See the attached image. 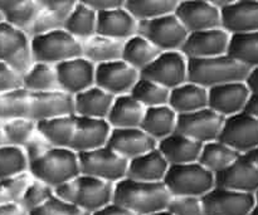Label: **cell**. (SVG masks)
Wrapping results in <instances>:
<instances>
[{
    "label": "cell",
    "mask_w": 258,
    "mask_h": 215,
    "mask_svg": "<svg viewBox=\"0 0 258 215\" xmlns=\"http://www.w3.org/2000/svg\"><path fill=\"white\" fill-rule=\"evenodd\" d=\"M169 168L170 165L163 154L155 149L128 161L126 179L143 183H163Z\"/></svg>",
    "instance_id": "cell-26"
},
{
    "label": "cell",
    "mask_w": 258,
    "mask_h": 215,
    "mask_svg": "<svg viewBox=\"0 0 258 215\" xmlns=\"http://www.w3.org/2000/svg\"><path fill=\"white\" fill-rule=\"evenodd\" d=\"M111 132L112 127L107 120L76 116V131L70 149L75 153L82 154L105 148Z\"/></svg>",
    "instance_id": "cell-23"
},
{
    "label": "cell",
    "mask_w": 258,
    "mask_h": 215,
    "mask_svg": "<svg viewBox=\"0 0 258 215\" xmlns=\"http://www.w3.org/2000/svg\"><path fill=\"white\" fill-rule=\"evenodd\" d=\"M224 120L226 118L209 107L204 108L188 115L178 116L175 132L206 145L212 141L218 140L223 128Z\"/></svg>",
    "instance_id": "cell-12"
},
{
    "label": "cell",
    "mask_w": 258,
    "mask_h": 215,
    "mask_svg": "<svg viewBox=\"0 0 258 215\" xmlns=\"http://www.w3.org/2000/svg\"><path fill=\"white\" fill-rule=\"evenodd\" d=\"M221 13L222 28L231 35L258 32V0H232Z\"/></svg>",
    "instance_id": "cell-21"
},
{
    "label": "cell",
    "mask_w": 258,
    "mask_h": 215,
    "mask_svg": "<svg viewBox=\"0 0 258 215\" xmlns=\"http://www.w3.org/2000/svg\"><path fill=\"white\" fill-rule=\"evenodd\" d=\"M40 9L39 0H0L4 22L28 34Z\"/></svg>",
    "instance_id": "cell-33"
},
{
    "label": "cell",
    "mask_w": 258,
    "mask_h": 215,
    "mask_svg": "<svg viewBox=\"0 0 258 215\" xmlns=\"http://www.w3.org/2000/svg\"><path fill=\"white\" fill-rule=\"evenodd\" d=\"M29 215H91L87 211L77 208L73 204L58 198L57 195L53 196L48 203L40 208L35 209L34 211L29 213Z\"/></svg>",
    "instance_id": "cell-48"
},
{
    "label": "cell",
    "mask_w": 258,
    "mask_h": 215,
    "mask_svg": "<svg viewBox=\"0 0 258 215\" xmlns=\"http://www.w3.org/2000/svg\"><path fill=\"white\" fill-rule=\"evenodd\" d=\"M81 174L116 184L126 179L128 160L108 146L78 154Z\"/></svg>",
    "instance_id": "cell-7"
},
{
    "label": "cell",
    "mask_w": 258,
    "mask_h": 215,
    "mask_svg": "<svg viewBox=\"0 0 258 215\" xmlns=\"http://www.w3.org/2000/svg\"><path fill=\"white\" fill-rule=\"evenodd\" d=\"M178 0H126L125 9L139 23L174 14Z\"/></svg>",
    "instance_id": "cell-39"
},
{
    "label": "cell",
    "mask_w": 258,
    "mask_h": 215,
    "mask_svg": "<svg viewBox=\"0 0 258 215\" xmlns=\"http://www.w3.org/2000/svg\"><path fill=\"white\" fill-rule=\"evenodd\" d=\"M163 183L171 196L203 198L216 188L214 174L199 163L171 165Z\"/></svg>",
    "instance_id": "cell-5"
},
{
    "label": "cell",
    "mask_w": 258,
    "mask_h": 215,
    "mask_svg": "<svg viewBox=\"0 0 258 215\" xmlns=\"http://www.w3.org/2000/svg\"><path fill=\"white\" fill-rule=\"evenodd\" d=\"M0 63H5L20 76L34 64L29 35L5 22L0 23Z\"/></svg>",
    "instance_id": "cell-8"
},
{
    "label": "cell",
    "mask_w": 258,
    "mask_h": 215,
    "mask_svg": "<svg viewBox=\"0 0 258 215\" xmlns=\"http://www.w3.org/2000/svg\"><path fill=\"white\" fill-rule=\"evenodd\" d=\"M158 141L143 128H112L107 146L115 153L131 161L144 154L158 149Z\"/></svg>",
    "instance_id": "cell-22"
},
{
    "label": "cell",
    "mask_w": 258,
    "mask_h": 215,
    "mask_svg": "<svg viewBox=\"0 0 258 215\" xmlns=\"http://www.w3.org/2000/svg\"><path fill=\"white\" fill-rule=\"evenodd\" d=\"M216 188L256 194L258 191V168L247 155H241L231 166L214 175Z\"/></svg>",
    "instance_id": "cell-18"
},
{
    "label": "cell",
    "mask_w": 258,
    "mask_h": 215,
    "mask_svg": "<svg viewBox=\"0 0 258 215\" xmlns=\"http://www.w3.org/2000/svg\"><path fill=\"white\" fill-rule=\"evenodd\" d=\"M115 97L97 86L75 96V115L80 117L107 120Z\"/></svg>",
    "instance_id": "cell-28"
},
{
    "label": "cell",
    "mask_w": 258,
    "mask_h": 215,
    "mask_svg": "<svg viewBox=\"0 0 258 215\" xmlns=\"http://www.w3.org/2000/svg\"><path fill=\"white\" fill-rule=\"evenodd\" d=\"M160 54L161 50L159 48L143 35L138 34L126 40L123 44L122 60L141 73Z\"/></svg>",
    "instance_id": "cell-36"
},
{
    "label": "cell",
    "mask_w": 258,
    "mask_h": 215,
    "mask_svg": "<svg viewBox=\"0 0 258 215\" xmlns=\"http://www.w3.org/2000/svg\"><path fill=\"white\" fill-rule=\"evenodd\" d=\"M208 91V107L224 118L243 112L251 96V90L246 82L227 83Z\"/></svg>",
    "instance_id": "cell-20"
},
{
    "label": "cell",
    "mask_w": 258,
    "mask_h": 215,
    "mask_svg": "<svg viewBox=\"0 0 258 215\" xmlns=\"http://www.w3.org/2000/svg\"><path fill=\"white\" fill-rule=\"evenodd\" d=\"M208 102L209 91L189 81L170 91L169 106L178 113V116L208 108Z\"/></svg>",
    "instance_id": "cell-29"
},
{
    "label": "cell",
    "mask_w": 258,
    "mask_h": 215,
    "mask_svg": "<svg viewBox=\"0 0 258 215\" xmlns=\"http://www.w3.org/2000/svg\"><path fill=\"white\" fill-rule=\"evenodd\" d=\"M30 47L34 63L57 65L66 60L82 57V43L66 32L53 30L30 38Z\"/></svg>",
    "instance_id": "cell-6"
},
{
    "label": "cell",
    "mask_w": 258,
    "mask_h": 215,
    "mask_svg": "<svg viewBox=\"0 0 258 215\" xmlns=\"http://www.w3.org/2000/svg\"><path fill=\"white\" fill-rule=\"evenodd\" d=\"M81 43H82V57L92 62L95 65L122 59L125 42L96 34Z\"/></svg>",
    "instance_id": "cell-32"
},
{
    "label": "cell",
    "mask_w": 258,
    "mask_h": 215,
    "mask_svg": "<svg viewBox=\"0 0 258 215\" xmlns=\"http://www.w3.org/2000/svg\"><path fill=\"white\" fill-rule=\"evenodd\" d=\"M228 54L251 69L258 68V32L232 35Z\"/></svg>",
    "instance_id": "cell-43"
},
{
    "label": "cell",
    "mask_w": 258,
    "mask_h": 215,
    "mask_svg": "<svg viewBox=\"0 0 258 215\" xmlns=\"http://www.w3.org/2000/svg\"><path fill=\"white\" fill-rule=\"evenodd\" d=\"M151 215H173L171 213H169L168 210H163V211H158L155 214H151Z\"/></svg>",
    "instance_id": "cell-57"
},
{
    "label": "cell",
    "mask_w": 258,
    "mask_h": 215,
    "mask_svg": "<svg viewBox=\"0 0 258 215\" xmlns=\"http://www.w3.org/2000/svg\"><path fill=\"white\" fill-rule=\"evenodd\" d=\"M75 115V97L63 91L30 93L29 118L40 121Z\"/></svg>",
    "instance_id": "cell-19"
},
{
    "label": "cell",
    "mask_w": 258,
    "mask_h": 215,
    "mask_svg": "<svg viewBox=\"0 0 258 215\" xmlns=\"http://www.w3.org/2000/svg\"><path fill=\"white\" fill-rule=\"evenodd\" d=\"M139 22L125 9V5L118 9L97 14V33L102 37L126 42L138 35Z\"/></svg>",
    "instance_id": "cell-25"
},
{
    "label": "cell",
    "mask_w": 258,
    "mask_h": 215,
    "mask_svg": "<svg viewBox=\"0 0 258 215\" xmlns=\"http://www.w3.org/2000/svg\"><path fill=\"white\" fill-rule=\"evenodd\" d=\"M138 34L150 40L161 52H175L181 50L189 33L174 13L139 23Z\"/></svg>",
    "instance_id": "cell-9"
},
{
    "label": "cell",
    "mask_w": 258,
    "mask_h": 215,
    "mask_svg": "<svg viewBox=\"0 0 258 215\" xmlns=\"http://www.w3.org/2000/svg\"><path fill=\"white\" fill-rule=\"evenodd\" d=\"M39 13L28 32L30 38L63 29L66 20L76 5L73 0H39Z\"/></svg>",
    "instance_id": "cell-24"
},
{
    "label": "cell",
    "mask_w": 258,
    "mask_h": 215,
    "mask_svg": "<svg viewBox=\"0 0 258 215\" xmlns=\"http://www.w3.org/2000/svg\"><path fill=\"white\" fill-rule=\"evenodd\" d=\"M23 88V76L5 63H0V93Z\"/></svg>",
    "instance_id": "cell-49"
},
{
    "label": "cell",
    "mask_w": 258,
    "mask_h": 215,
    "mask_svg": "<svg viewBox=\"0 0 258 215\" xmlns=\"http://www.w3.org/2000/svg\"><path fill=\"white\" fill-rule=\"evenodd\" d=\"M86 4L95 10L96 13H105L110 10L118 9L125 5V2L122 0H86Z\"/></svg>",
    "instance_id": "cell-50"
},
{
    "label": "cell",
    "mask_w": 258,
    "mask_h": 215,
    "mask_svg": "<svg viewBox=\"0 0 258 215\" xmlns=\"http://www.w3.org/2000/svg\"><path fill=\"white\" fill-rule=\"evenodd\" d=\"M28 173L33 179L57 189L81 175L78 154L71 149L50 146L28 159Z\"/></svg>",
    "instance_id": "cell-1"
},
{
    "label": "cell",
    "mask_w": 258,
    "mask_h": 215,
    "mask_svg": "<svg viewBox=\"0 0 258 215\" xmlns=\"http://www.w3.org/2000/svg\"><path fill=\"white\" fill-rule=\"evenodd\" d=\"M23 88L30 93H42L60 91L55 65L34 63L23 76Z\"/></svg>",
    "instance_id": "cell-38"
},
{
    "label": "cell",
    "mask_w": 258,
    "mask_h": 215,
    "mask_svg": "<svg viewBox=\"0 0 258 215\" xmlns=\"http://www.w3.org/2000/svg\"><path fill=\"white\" fill-rule=\"evenodd\" d=\"M63 29L76 39L83 42L97 33V13L91 9L85 2H76Z\"/></svg>",
    "instance_id": "cell-35"
},
{
    "label": "cell",
    "mask_w": 258,
    "mask_h": 215,
    "mask_svg": "<svg viewBox=\"0 0 258 215\" xmlns=\"http://www.w3.org/2000/svg\"><path fill=\"white\" fill-rule=\"evenodd\" d=\"M239 156L241 154L234 151L222 141L216 140L203 146L198 163L216 175L231 166Z\"/></svg>",
    "instance_id": "cell-37"
},
{
    "label": "cell",
    "mask_w": 258,
    "mask_h": 215,
    "mask_svg": "<svg viewBox=\"0 0 258 215\" xmlns=\"http://www.w3.org/2000/svg\"><path fill=\"white\" fill-rule=\"evenodd\" d=\"M92 215H138V214L133 213L131 210L118 205V204L111 203L108 204V205H106L105 208L100 209L98 211L93 213Z\"/></svg>",
    "instance_id": "cell-51"
},
{
    "label": "cell",
    "mask_w": 258,
    "mask_h": 215,
    "mask_svg": "<svg viewBox=\"0 0 258 215\" xmlns=\"http://www.w3.org/2000/svg\"><path fill=\"white\" fill-rule=\"evenodd\" d=\"M60 91L77 96L95 86L96 65L85 57L73 58L55 65Z\"/></svg>",
    "instance_id": "cell-17"
},
{
    "label": "cell",
    "mask_w": 258,
    "mask_h": 215,
    "mask_svg": "<svg viewBox=\"0 0 258 215\" xmlns=\"http://www.w3.org/2000/svg\"><path fill=\"white\" fill-rule=\"evenodd\" d=\"M178 113L169 105L146 108L141 127L149 136L159 141L169 137L176 131Z\"/></svg>",
    "instance_id": "cell-31"
},
{
    "label": "cell",
    "mask_w": 258,
    "mask_h": 215,
    "mask_svg": "<svg viewBox=\"0 0 258 215\" xmlns=\"http://www.w3.org/2000/svg\"><path fill=\"white\" fill-rule=\"evenodd\" d=\"M218 140L241 155H247L258 148V120L244 111L226 118Z\"/></svg>",
    "instance_id": "cell-11"
},
{
    "label": "cell",
    "mask_w": 258,
    "mask_h": 215,
    "mask_svg": "<svg viewBox=\"0 0 258 215\" xmlns=\"http://www.w3.org/2000/svg\"><path fill=\"white\" fill-rule=\"evenodd\" d=\"M33 178L29 173L0 180V205L20 204Z\"/></svg>",
    "instance_id": "cell-45"
},
{
    "label": "cell",
    "mask_w": 258,
    "mask_h": 215,
    "mask_svg": "<svg viewBox=\"0 0 258 215\" xmlns=\"http://www.w3.org/2000/svg\"><path fill=\"white\" fill-rule=\"evenodd\" d=\"M251 92H258V68H253L246 81Z\"/></svg>",
    "instance_id": "cell-54"
},
{
    "label": "cell",
    "mask_w": 258,
    "mask_h": 215,
    "mask_svg": "<svg viewBox=\"0 0 258 215\" xmlns=\"http://www.w3.org/2000/svg\"><path fill=\"white\" fill-rule=\"evenodd\" d=\"M203 146V144L178 132H174L158 144L159 151L170 166L198 163Z\"/></svg>",
    "instance_id": "cell-27"
},
{
    "label": "cell",
    "mask_w": 258,
    "mask_h": 215,
    "mask_svg": "<svg viewBox=\"0 0 258 215\" xmlns=\"http://www.w3.org/2000/svg\"><path fill=\"white\" fill-rule=\"evenodd\" d=\"M0 215H29L20 204H8L0 205Z\"/></svg>",
    "instance_id": "cell-52"
},
{
    "label": "cell",
    "mask_w": 258,
    "mask_h": 215,
    "mask_svg": "<svg viewBox=\"0 0 258 215\" xmlns=\"http://www.w3.org/2000/svg\"><path fill=\"white\" fill-rule=\"evenodd\" d=\"M140 76L171 91L188 82V58L180 50L161 52Z\"/></svg>",
    "instance_id": "cell-10"
},
{
    "label": "cell",
    "mask_w": 258,
    "mask_h": 215,
    "mask_svg": "<svg viewBox=\"0 0 258 215\" xmlns=\"http://www.w3.org/2000/svg\"><path fill=\"white\" fill-rule=\"evenodd\" d=\"M29 161L24 149L0 146V180L28 173Z\"/></svg>",
    "instance_id": "cell-44"
},
{
    "label": "cell",
    "mask_w": 258,
    "mask_h": 215,
    "mask_svg": "<svg viewBox=\"0 0 258 215\" xmlns=\"http://www.w3.org/2000/svg\"><path fill=\"white\" fill-rule=\"evenodd\" d=\"M171 195L164 183H143L123 179L115 184L112 203L138 215H151L166 210Z\"/></svg>",
    "instance_id": "cell-2"
},
{
    "label": "cell",
    "mask_w": 258,
    "mask_h": 215,
    "mask_svg": "<svg viewBox=\"0 0 258 215\" xmlns=\"http://www.w3.org/2000/svg\"><path fill=\"white\" fill-rule=\"evenodd\" d=\"M251 70V68L229 54L188 59V81L207 90L227 83L246 82Z\"/></svg>",
    "instance_id": "cell-3"
},
{
    "label": "cell",
    "mask_w": 258,
    "mask_h": 215,
    "mask_svg": "<svg viewBox=\"0 0 258 215\" xmlns=\"http://www.w3.org/2000/svg\"><path fill=\"white\" fill-rule=\"evenodd\" d=\"M166 210L173 215H204L202 198L171 196Z\"/></svg>",
    "instance_id": "cell-47"
},
{
    "label": "cell",
    "mask_w": 258,
    "mask_h": 215,
    "mask_svg": "<svg viewBox=\"0 0 258 215\" xmlns=\"http://www.w3.org/2000/svg\"><path fill=\"white\" fill-rule=\"evenodd\" d=\"M248 215H258V205L254 206V208L252 209V211H251V213H249Z\"/></svg>",
    "instance_id": "cell-58"
},
{
    "label": "cell",
    "mask_w": 258,
    "mask_h": 215,
    "mask_svg": "<svg viewBox=\"0 0 258 215\" xmlns=\"http://www.w3.org/2000/svg\"><path fill=\"white\" fill-rule=\"evenodd\" d=\"M146 108L131 95L115 97L108 113L107 122L112 128H139L141 127Z\"/></svg>",
    "instance_id": "cell-30"
},
{
    "label": "cell",
    "mask_w": 258,
    "mask_h": 215,
    "mask_svg": "<svg viewBox=\"0 0 258 215\" xmlns=\"http://www.w3.org/2000/svg\"><path fill=\"white\" fill-rule=\"evenodd\" d=\"M130 95L145 108L166 106L170 100V90L143 77H140Z\"/></svg>",
    "instance_id": "cell-42"
},
{
    "label": "cell",
    "mask_w": 258,
    "mask_h": 215,
    "mask_svg": "<svg viewBox=\"0 0 258 215\" xmlns=\"http://www.w3.org/2000/svg\"><path fill=\"white\" fill-rule=\"evenodd\" d=\"M30 92L19 88L0 93V123L17 118H29Z\"/></svg>",
    "instance_id": "cell-40"
},
{
    "label": "cell",
    "mask_w": 258,
    "mask_h": 215,
    "mask_svg": "<svg viewBox=\"0 0 258 215\" xmlns=\"http://www.w3.org/2000/svg\"><path fill=\"white\" fill-rule=\"evenodd\" d=\"M140 77L139 70L120 59L96 65L95 86L113 97H118L130 95Z\"/></svg>",
    "instance_id": "cell-13"
},
{
    "label": "cell",
    "mask_w": 258,
    "mask_h": 215,
    "mask_svg": "<svg viewBox=\"0 0 258 215\" xmlns=\"http://www.w3.org/2000/svg\"><path fill=\"white\" fill-rule=\"evenodd\" d=\"M254 198H256V205H258V191L254 194Z\"/></svg>",
    "instance_id": "cell-59"
},
{
    "label": "cell",
    "mask_w": 258,
    "mask_h": 215,
    "mask_svg": "<svg viewBox=\"0 0 258 215\" xmlns=\"http://www.w3.org/2000/svg\"><path fill=\"white\" fill-rule=\"evenodd\" d=\"M175 15L188 33L222 28L221 9L208 0H183L178 3Z\"/></svg>",
    "instance_id": "cell-15"
},
{
    "label": "cell",
    "mask_w": 258,
    "mask_h": 215,
    "mask_svg": "<svg viewBox=\"0 0 258 215\" xmlns=\"http://www.w3.org/2000/svg\"><path fill=\"white\" fill-rule=\"evenodd\" d=\"M53 196H55V189L42 183V181L33 179L32 183L29 184L28 189L25 190L24 196L20 201V205L28 213H32L35 209L40 208L45 203H48Z\"/></svg>",
    "instance_id": "cell-46"
},
{
    "label": "cell",
    "mask_w": 258,
    "mask_h": 215,
    "mask_svg": "<svg viewBox=\"0 0 258 215\" xmlns=\"http://www.w3.org/2000/svg\"><path fill=\"white\" fill-rule=\"evenodd\" d=\"M244 112L258 120V92H251Z\"/></svg>",
    "instance_id": "cell-53"
},
{
    "label": "cell",
    "mask_w": 258,
    "mask_h": 215,
    "mask_svg": "<svg viewBox=\"0 0 258 215\" xmlns=\"http://www.w3.org/2000/svg\"><path fill=\"white\" fill-rule=\"evenodd\" d=\"M204 215H248L256 206L254 194L214 188L202 198Z\"/></svg>",
    "instance_id": "cell-16"
},
{
    "label": "cell",
    "mask_w": 258,
    "mask_h": 215,
    "mask_svg": "<svg viewBox=\"0 0 258 215\" xmlns=\"http://www.w3.org/2000/svg\"><path fill=\"white\" fill-rule=\"evenodd\" d=\"M232 35L223 28L189 33L180 52L188 59H204V58L226 55L229 52Z\"/></svg>",
    "instance_id": "cell-14"
},
{
    "label": "cell",
    "mask_w": 258,
    "mask_h": 215,
    "mask_svg": "<svg viewBox=\"0 0 258 215\" xmlns=\"http://www.w3.org/2000/svg\"><path fill=\"white\" fill-rule=\"evenodd\" d=\"M115 184L81 174L55 189V195L92 215L112 203Z\"/></svg>",
    "instance_id": "cell-4"
},
{
    "label": "cell",
    "mask_w": 258,
    "mask_h": 215,
    "mask_svg": "<svg viewBox=\"0 0 258 215\" xmlns=\"http://www.w3.org/2000/svg\"><path fill=\"white\" fill-rule=\"evenodd\" d=\"M5 145L25 149L38 133L37 122L30 118H17L2 122Z\"/></svg>",
    "instance_id": "cell-41"
},
{
    "label": "cell",
    "mask_w": 258,
    "mask_h": 215,
    "mask_svg": "<svg viewBox=\"0 0 258 215\" xmlns=\"http://www.w3.org/2000/svg\"><path fill=\"white\" fill-rule=\"evenodd\" d=\"M3 22H4V18H3L2 13H0V23H3Z\"/></svg>",
    "instance_id": "cell-60"
},
{
    "label": "cell",
    "mask_w": 258,
    "mask_h": 215,
    "mask_svg": "<svg viewBox=\"0 0 258 215\" xmlns=\"http://www.w3.org/2000/svg\"><path fill=\"white\" fill-rule=\"evenodd\" d=\"M247 156H248L249 160H251L252 163H253L254 165L258 168V148L256 149V150H253V151H251L249 154H247Z\"/></svg>",
    "instance_id": "cell-55"
},
{
    "label": "cell",
    "mask_w": 258,
    "mask_h": 215,
    "mask_svg": "<svg viewBox=\"0 0 258 215\" xmlns=\"http://www.w3.org/2000/svg\"><path fill=\"white\" fill-rule=\"evenodd\" d=\"M37 130L54 148L70 149L76 131V115L40 121Z\"/></svg>",
    "instance_id": "cell-34"
},
{
    "label": "cell",
    "mask_w": 258,
    "mask_h": 215,
    "mask_svg": "<svg viewBox=\"0 0 258 215\" xmlns=\"http://www.w3.org/2000/svg\"><path fill=\"white\" fill-rule=\"evenodd\" d=\"M5 145L4 141V135H3V128H2V123H0V146Z\"/></svg>",
    "instance_id": "cell-56"
}]
</instances>
